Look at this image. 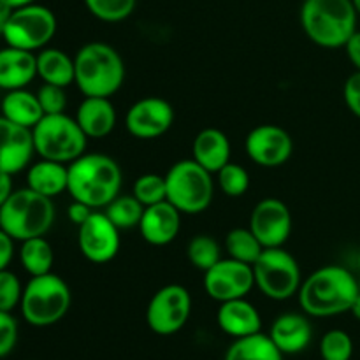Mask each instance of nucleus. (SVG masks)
<instances>
[{
  "instance_id": "obj_39",
  "label": "nucleus",
  "mask_w": 360,
  "mask_h": 360,
  "mask_svg": "<svg viewBox=\"0 0 360 360\" xmlns=\"http://www.w3.org/2000/svg\"><path fill=\"white\" fill-rule=\"evenodd\" d=\"M343 98L347 108L360 118V70H355L348 79L345 81L343 86Z\"/></svg>"
},
{
  "instance_id": "obj_42",
  "label": "nucleus",
  "mask_w": 360,
  "mask_h": 360,
  "mask_svg": "<svg viewBox=\"0 0 360 360\" xmlns=\"http://www.w3.org/2000/svg\"><path fill=\"white\" fill-rule=\"evenodd\" d=\"M345 51H347L348 60L355 67V70H360V30L348 39V42L345 44Z\"/></svg>"
},
{
  "instance_id": "obj_35",
  "label": "nucleus",
  "mask_w": 360,
  "mask_h": 360,
  "mask_svg": "<svg viewBox=\"0 0 360 360\" xmlns=\"http://www.w3.org/2000/svg\"><path fill=\"white\" fill-rule=\"evenodd\" d=\"M218 186L227 197H241L250 188V174L245 167L229 162L217 172Z\"/></svg>"
},
{
  "instance_id": "obj_18",
  "label": "nucleus",
  "mask_w": 360,
  "mask_h": 360,
  "mask_svg": "<svg viewBox=\"0 0 360 360\" xmlns=\"http://www.w3.org/2000/svg\"><path fill=\"white\" fill-rule=\"evenodd\" d=\"M181 229V213L169 200L144 207L141 218V236L151 246L171 245Z\"/></svg>"
},
{
  "instance_id": "obj_13",
  "label": "nucleus",
  "mask_w": 360,
  "mask_h": 360,
  "mask_svg": "<svg viewBox=\"0 0 360 360\" xmlns=\"http://www.w3.org/2000/svg\"><path fill=\"white\" fill-rule=\"evenodd\" d=\"M77 246L88 262L108 264L120 252V229L104 211H94L77 227Z\"/></svg>"
},
{
  "instance_id": "obj_36",
  "label": "nucleus",
  "mask_w": 360,
  "mask_h": 360,
  "mask_svg": "<svg viewBox=\"0 0 360 360\" xmlns=\"http://www.w3.org/2000/svg\"><path fill=\"white\" fill-rule=\"evenodd\" d=\"M21 295H23V287L20 278L9 269L0 271V309L11 313L20 306Z\"/></svg>"
},
{
  "instance_id": "obj_25",
  "label": "nucleus",
  "mask_w": 360,
  "mask_h": 360,
  "mask_svg": "<svg viewBox=\"0 0 360 360\" xmlns=\"http://www.w3.org/2000/svg\"><path fill=\"white\" fill-rule=\"evenodd\" d=\"M4 118L11 120L16 125L25 127V129H34L41 118L44 116L41 104H39L37 94H32V91L20 88V90H11L4 95L2 104Z\"/></svg>"
},
{
  "instance_id": "obj_37",
  "label": "nucleus",
  "mask_w": 360,
  "mask_h": 360,
  "mask_svg": "<svg viewBox=\"0 0 360 360\" xmlns=\"http://www.w3.org/2000/svg\"><path fill=\"white\" fill-rule=\"evenodd\" d=\"M63 90H65V88L55 86V84L48 83H44L39 88L37 98L44 115H60V112H65L67 95Z\"/></svg>"
},
{
  "instance_id": "obj_30",
  "label": "nucleus",
  "mask_w": 360,
  "mask_h": 360,
  "mask_svg": "<svg viewBox=\"0 0 360 360\" xmlns=\"http://www.w3.org/2000/svg\"><path fill=\"white\" fill-rule=\"evenodd\" d=\"M104 213L120 231H125L139 227L144 206L134 195H118L104 207Z\"/></svg>"
},
{
  "instance_id": "obj_10",
  "label": "nucleus",
  "mask_w": 360,
  "mask_h": 360,
  "mask_svg": "<svg viewBox=\"0 0 360 360\" xmlns=\"http://www.w3.org/2000/svg\"><path fill=\"white\" fill-rule=\"evenodd\" d=\"M55 34L56 18L53 11L39 4H30L13 9L2 37L7 46L34 53L44 49Z\"/></svg>"
},
{
  "instance_id": "obj_6",
  "label": "nucleus",
  "mask_w": 360,
  "mask_h": 360,
  "mask_svg": "<svg viewBox=\"0 0 360 360\" xmlns=\"http://www.w3.org/2000/svg\"><path fill=\"white\" fill-rule=\"evenodd\" d=\"M72 294L58 274L32 276L23 287L20 309L27 323L34 327H49L58 323L69 313Z\"/></svg>"
},
{
  "instance_id": "obj_3",
  "label": "nucleus",
  "mask_w": 360,
  "mask_h": 360,
  "mask_svg": "<svg viewBox=\"0 0 360 360\" xmlns=\"http://www.w3.org/2000/svg\"><path fill=\"white\" fill-rule=\"evenodd\" d=\"M125 81L122 55L105 42H88L74 56V83L84 97H109Z\"/></svg>"
},
{
  "instance_id": "obj_5",
  "label": "nucleus",
  "mask_w": 360,
  "mask_h": 360,
  "mask_svg": "<svg viewBox=\"0 0 360 360\" xmlns=\"http://www.w3.org/2000/svg\"><path fill=\"white\" fill-rule=\"evenodd\" d=\"M55 224V206L49 197L32 188L14 190L0 207V229L14 241H27L48 234Z\"/></svg>"
},
{
  "instance_id": "obj_29",
  "label": "nucleus",
  "mask_w": 360,
  "mask_h": 360,
  "mask_svg": "<svg viewBox=\"0 0 360 360\" xmlns=\"http://www.w3.org/2000/svg\"><path fill=\"white\" fill-rule=\"evenodd\" d=\"M225 250L229 257L239 262L253 266L266 248L250 229H232L225 238Z\"/></svg>"
},
{
  "instance_id": "obj_27",
  "label": "nucleus",
  "mask_w": 360,
  "mask_h": 360,
  "mask_svg": "<svg viewBox=\"0 0 360 360\" xmlns=\"http://www.w3.org/2000/svg\"><path fill=\"white\" fill-rule=\"evenodd\" d=\"M224 360H283V354L273 343L269 334L257 333L234 340Z\"/></svg>"
},
{
  "instance_id": "obj_46",
  "label": "nucleus",
  "mask_w": 360,
  "mask_h": 360,
  "mask_svg": "<svg viewBox=\"0 0 360 360\" xmlns=\"http://www.w3.org/2000/svg\"><path fill=\"white\" fill-rule=\"evenodd\" d=\"M350 311H352V315H354L355 319L360 322V294L357 295V299H355V302H354V306H352Z\"/></svg>"
},
{
  "instance_id": "obj_20",
  "label": "nucleus",
  "mask_w": 360,
  "mask_h": 360,
  "mask_svg": "<svg viewBox=\"0 0 360 360\" xmlns=\"http://www.w3.org/2000/svg\"><path fill=\"white\" fill-rule=\"evenodd\" d=\"M269 338L283 355L301 354L313 338V327L308 316L301 313H283L273 322Z\"/></svg>"
},
{
  "instance_id": "obj_33",
  "label": "nucleus",
  "mask_w": 360,
  "mask_h": 360,
  "mask_svg": "<svg viewBox=\"0 0 360 360\" xmlns=\"http://www.w3.org/2000/svg\"><path fill=\"white\" fill-rule=\"evenodd\" d=\"M132 195L143 204L144 207L167 200V188H165V176L143 174L134 181Z\"/></svg>"
},
{
  "instance_id": "obj_22",
  "label": "nucleus",
  "mask_w": 360,
  "mask_h": 360,
  "mask_svg": "<svg viewBox=\"0 0 360 360\" xmlns=\"http://www.w3.org/2000/svg\"><path fill=\"white\" fill-rule=\"evenodd\" d=\"M116 109L109 97H84L77 105L76 122L90 139L108 137L116 127Z\"/></svg>"
},
{
  "instance_id": "obj_40",
  "label": "nucleus",
  "mask_w": 360,
  "mask_h": 360,
  "mask_svg": "<svg viewBox=\"0 0 360 360\" xmlns=\"http://www.w3.org/2000/svg\"><path fill=\"white\" fill-rule=\"evenodd\" d=\"M14 257V239L0 229V271L7 269Z\"/></svg>"
},
{
  "instance_id": "obj_14",
  "label": "nucleus",
  "mask_w": 360,
  "mask_h": 360,
  "mask_svg": "<svg viewBox=\"0 0 360 360\" xmlns=\"http://www.w3.org/2000/svg\"><path fill=\"white\" fill-rule=\"evenodd\" d=\"M246 155L260 167H280L287 164L294 151L290 134L278 125L264 123L248 132L245 141Z\"/></svg>"
},
{
  "instance_id": "obj_34",
  "label": "nucleus",
  "mask_w": 360,
  "mask_h": 360,
  "mask_svg": "<svg viewBox=\"0 0 360 360\" xmlns=\"http://www.w3.org/2000/svg\"><path fill=\"white\" fill-rule=\"evenodd\" d=\"M320 355L323 360H352L354 340L341 329L329 330L320 341Z\"/></svg>"
},
{
  "instance_id": "obj_1",
  "label": "nucleus",
  "mask_w": 360,
  "mask_h": 360,
  "mask_svg": "<svg viewBox=\"0 0 360 360\" xmlns=\"http://www.w3.org/2000/svg\"><path fill=\"white\" fill-rule=\"evenodd\" d=\"M360 294L354 274L341 266H323L309 274L299 288V304L308 316L327 319L350 311Z\"/></svg>"
},
{
  "instance_id": "obj_45",
  "label": "nucleus",
  "mask_w": 360,
  "mask_h": 360,
  "mask_svg": "<svg viewBox=\"0 0 360 360\" xmlns=\"http://www.w3.org/2000/svg\"><path fill=\"white\" fill-rule=\"evenodd\" d=\"M2 4H6L11 9H20V7L30 6V4H35V0H0Z\"/></svg>"
},
{
  "instance_id": "obj_7",
  "label": "nucleus",
  "mask_w": 360,
  "mask_h": 360,
  "mask_svg": "<svg viewBox=\"0 0 360 360\" xmlns=\"http://www.w3.org/2000/svg\"><path fill=\"white\" fill-rule=\"evenodd\" d=\"M167 200L181 214L204 213L213 202L214 183L210 171L193 158L179 160L165 174Z\"/></svg>"
},
{
  "instance_id": "obj_48",
  "label": "nucleus",
  "mask_w": 360,
  "mask_h": 360,
  "mask_svg": "<svg viewBox=\"0 0 360 360\" xmlns=\"http://www.w3.org/2000/svg\"><path fill=\"white\" fill-rule=\"evenodd\" d=\"M357 264H359V269H360V255H359V260H357Z\"/></svg>"
},
{
  "instance_id": "obj_44",
  "label": "nucleus",
  "mask_w": 360,
  "mask_h": 360,
  "mask_svg": "<svg viewBox=\"0 0 360 360\" xmlns=\"http://www.w3.org/2000/svg\"><path fill=\"white\" fill-rule=\"evenodd\" d=\"M11 14H13V9H11V7H7L6 4L0 2V37H2L4 32H6V27H7V23H9Z\"/></svg>"
},
{
  "instance_id": "obj_17",
  "label": "nucleus",
  "mask_w": 360,
  "mask_h": 360,
  "mask_svg": "<svg viewBox=\"0 0 360 360\" xmlns=\"http://www.w3.org/2000/svg\"><path fill=\"white\" fill-rule=\"evenodd\" d=\"M34 153L32 130L0 116V171L7 174L23 171Z\"/></svg>"
},
{
  "instance_id": "obj_12",
  "label": "nucleus",
  "mask_w": 360,
  "mask_h": 360,
  "mask_svg": "<svg viewBox=\"0 0 360 360\" xmlns=\"http://www.w3.org/2000/svg\"><path fill=\"white\" fill-rule=\"evenodd\" d=\"M255 287L253 267L234 259H221L204 273V290L218 302L243 299Z\"/></svg>"
},
{
  "instance_id": "obj_15",
  "label": "nucleus",
  "mask_w": 360,
  "mask_h": 360,
  "mask_svg": "<svg viewBox=\"0 0 360 360\" xmlns=\"http://www.w3.org/2000/svg\"><path fill=\"white\" fill-rule=\"evenodd\" d=\"M250 231L264 248H280L292 234V213L287 204L274 197L257 202L250 217Z\"/></svg>"
},
{
  "instance_id": "obj_43",
  "label": "nucleus",
  "mask_w": 360,
  "mask_h": 360,
  "mask_svg": "<svg viewBox=\"0 0 360 360\" xmlns=\"http://www.w3.org/2000/svg\"><path fill=\"white\" fill-rule=\"evenodd\" d=\"M13 174H7V172L0 171V207L7 202L11 195H13Z\"/></svg>"
},
{
  "instance_id": "obj_23",
  "label": "nucleus",
  "mask_w": 360,
  "mask_h": 360,
  "mask_svg": "<svg viewBox=\"0 0 360 360\" xmlns=\"http://www.w3.org/2000/svg\"><path fill=\"white\" fill-rule=\"evenodd\" d=\"M193 160L211 174L231 162V141L220 129H204L193 139Z\"/></svg>"
},
{
  "instance_id": "obj_24",
  "label": "nucleus",
  "mask_w": 360,
  "mask_h": 360,
  "mask_svg": "<svg viewBox=\"0 0 360 360\" xmlns=\"http://www.w3.org/2000/svg\"><path fill=\"white\" fill-rule=\"evenodd\" d=\"M67 183H69V167L60 162L41 158L30 165L27 172L28 188L49 199L67 192Z\"/></svg>"
},
{
  "instance_id": "obj_2",
  "label": "nucleus",
  "mask_w": 360,
  "mask_h": 360,
  "mask_svg": "<svg viewBox=\"0 0 360 360\" xmlns=\"http://www.w3.org/2000/svg\"><path fill=\"white\" fill-rule=\"evenodd\" d=\"M67 167V192L72 200H79L91 210H98L120 195L123 174L115 158L102 153H84Z\"/></svg>"
},
{
  "instance_id": "obj_32",
  "label": "nucleus",
  "mask_w": 360,
  "mask_h": 360,
  "mask_svg": "<svg viewBox=\"0 0 360 360\" xmlns=\"http://www.w3.org/2000/svg\"><path fill=\"white\" fill-rule=\"evenodd\" d=\"M91 16L105 23H118L127 20L136 9L137 0H84Z\"/></svg>"
},
{
  "instance_id": "obj_8",
  "label": "nucleus",
  "mask_w": 360,
  "mask_h": 360,
  "mask_svg": "<svg viewBox=\"0 0 360 360\" xmlns=\"http://www.w3.org/2000/svg\"><path fill=\"white\" fill-rule=\"evenodd\" d=\"M35 153L46 160L70 164L86 150V134L81 130L76 118L65 112L44 115L41 122L32 129Z\"/></svg>"
},
{
  "instance_id": "obj_28",
  "label": "nucleus",
  "mask_w": 360,
  "mask_h": 360,
  "mask_svg": "<svg viewBox=\"0 0 360 360\" xmlns=\"http://www.w3.org/2000/svg\"><path fill=\"white\" fill-rule=\"evenodd\" d=\"M20 262L30 276H42V274L51 273L55 252L44 236L27 239V241H21Z\"/></svg>"
},
{
  "instance_id": "obj_47",
  "label": "nucleus",
  "mask_w": 360,
  "mask_h": 360,
  "mask_svg": "<svg viewBox=\"0 0 360 360\" xmlns=\"http://www.w3.org/2000/svg\"><path fill=\"white\" fill-rule=\"evenodd\" d=\"M352 2H354L355 9H357V14L360 16V0H352Z\"/></svg>"
},
{
  "instance_id": "obj_41",
  "label": "nucleus",
  "mask_w": 360,
  "mask_h": 360,
  "mask_svg": "<svg viewBox=\"0 0 360 360\" xmlns=\"http://www.w3.org/2000/svg\"><path fill=\"white\" fill-rule=\"evenodd\" d=\"M91 213H94V210H91L90 206H86V204L79 202V200H72V204H70L69 210H67V217H69V220L72 221L74 225H77V227H79L83 221H86Z\"/></svg>"
},
{
  "instance_id": "obj_16",
  "label": "nucleus",
  "mask_w": 360,
  "mask_h": 360,
  "mask_svg": "<svg viewBox=\"0 0 360 360\" xmlns=\"http://www.w3.org/2000/svg\"><path fill=\"white\" fill-rule=\"evenodd\" d=\"M174 123V109L162 97H144L130 105L125 125L130 136L150 141L162 137Z\"/></svg>"
},
{
  "instance_id": "obj_11",
  "label": "nucleus",
  "mask_w": 360,
  "mask_h": 360,
  "mask_svg": "<svg viewBox=\"0 0 360 360\" xmlns=\"http://www.w3.org/2000/svg\"><path fill=\"white\" fill-rule=\"evenodd\" d=\"M192 313V297L183 285H165L155 292L146 308V323L158 336H172L186 326Z\"/></svg>"
},
{
  "instance_id": "obj_26",
  "label": "nucleus",
  "mask_w": 360,
  "mask_h": 360,
  "mask_svg": "<svg viewBox=\"0 0 360 360\" xmlns=\"http://www.w3.org/2000/svg\"><path fill=\"white\" fill-rule=\"evenodd\" d=\"M37 76L44 83L67 88L74 83V58L58 48H44L35 55Z\"/></svg>"
},
{
  "instance_id": "obj_31",
  "label": "nucleus",
  "mask_w": 360,
  "mask_h": 360,
  "mask_svg": "<svg viewBox=\"0 0 360 360\" xmlns=\"http://www.w3.org/2000/svg\"><path fill=\"white\" fill-rule=\"evenodd\" d=\"M186 257H188L190 264H192L195 269L206 273L207 269L218 264L221 260V250L220 245L217 243V239L211 238V236L200 234L195 236L193 239H190L188 248H186Z\"/></svg>"
},
{
  "instance_id": "obj_9",
  "label": "nucleus",
  "mask_w": 360,
  "mask_h": 360,
  "mask_svg": "<svg viewBox=\"0 0 360 360\" xmlns=\"http://www.w3.org/2000/svg\"><path fill=\"white\" fill-rule=\"evenodd\" d=\"M255 287L273 301L294 297L302 285L301 267L292 253L280 248H266L253 264Z\"/></svg>"
},
{
  "instance_id": "obj_4",
  "label": "nucleus",
  "mask_w": 360,
  "mask_h": 360,
  "mask_svg": "<svg viewBox=\"0 0 360 360\" xmlns=\"http://www.w3.org/2000/svg\"><path fill=\"white\" fill-rule=\"evenodd\" d=\"M357 9L352 0H304L301 27L316 46L327 49L345 48L357 32Z\"/></svg>"
},
{
  "instance_id": "obj_19",
  "label": "nucleus",
  "mask_w": 360,
  "mask_h": 360,
  "mask_svg": "<svg viewBox=\"0 0 360 360\" xmlns=\"http://www.w3.org/2000/svg\"><path fill=\"white\" fill-rule=\"evenodd\" d=\"M217 323L227 336L239 340V338L252 336L262 330V319L255 306L246 297L232 299V301L220 302L217 311Z\"/></svg>"
},
{
  "instance_id": "obj_21",
  "label": "nucleus",
  "mask_w": 360,
  "mask_h": 360,
  "mask_svg": "<svg viewBox=\"0 0 360 360\" xmlns=\"http://www.w3.org/2000/svg\"><path fill=\"white\" fill-rule=\"evenodd\" d=\"M37 76V58L32 51L7 48L0 49V88L6 91L20 90Z\"/></svg>"
},
{
  "instance_id": "obj_38",
  "label": "nucleus",
  "mask_w": 360,
  "mask_h": 360,
  "mask_svg": "<svg viewBox=\"0 0 360 360\" xmlns=\"http://www.w3.org/2000/svg\"><path fill=\"white\" fill-rule=\"evenodd\" d=\"M18 334L16 319L9 311L0 309V359H6L16 348Z\"/></svg>"
}]
</instances>
